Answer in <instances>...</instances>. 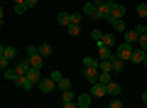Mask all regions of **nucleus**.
Here are the masks:
<instances>
[{
	"label": "nucleus",
	"mask_w": 147,
	"mask_h": 108,
	"mask_svg": "<svg viewBox=\"0 0 147 108\" xmlns=\"http://www.w3.org/2000/svg\"><path fill=\"white\" fill-rule=\"evenodd\" d=\"M110 20H125V5L110 0Z\"/></svg>",
	"instance_id": "6"
},
{
	"label": "nucleus",
	"mask_w": 147,
	"mask_h": 108,
	"mask_svg": "<svg viewBox=\"0 0 147 108\" xmlns=\"http://www.w3.org/2000/svg\"><path fill=\"white\" fill-rule=\"evenodd\" d=\"M15 84H17L20 88H25V91H32V88H34V84H32L27 76H17V79H15Z\"/></svg>",
	"instance_id": "12"
},
{
	"label": "nucleus",
	"mask_w": 147,
	"mask_h": 108,
	"mask_svg": "<svg viewBox=\"0 0 147 108\" xmlns=\"http://www.w3.org/2000/svg\"><path fill=\"white\" fill-rule=\"evenodd\" d=\"M3 52H5V44H0V57H3Z\"/></svg>",
	"instance_id": "41"
},
{
	"label": "nucleus",
	"mask_w": 147,
	"mask_h": 108,
	"mask_svg": "<svg viewBox=\"0 0 147 108\" xmlns=\"http://www.w3.org/2000/svg\"><path fill=\"white\" fill-rule=\"evenodd\" d=\"M142 64H145V67H147V54H145V62H142Z\"/></svg>",
	"instance_id": "44"
},
{
	"label": "nucleus",
	"mask_w": 147,
	"mask_h": 108,
	"mask_svg": "<svg viewBox=\"0 0 147 108\" xmlns=\"http://www.w3.org/2000/svg\"><path fill=\"white\" fill-rule=\"evenodd\" d=\"M142 32H145V27H142V25H137V27H127V30L123 32V35H125V37H123V42H125V44H135L137 37H140Z\"/></svg>",
	"instance_id": "3"
},
{
	"label": "nucleus",
	"mask_w": 147,
	"mask_h": 108,
	"mask_svg": "<svg viewBox=\"0 0 147 108\" xmlns=\"http://www.w3.org/2000/svg\"><path fill=\"white\" fill-rule=\"evenodd\" d=\"M25 59L30 62V67H34V69H42V67H44V57L37 52V47H27Z\"/></svg>",
	"instance_id": "1"
},
{
	"label": "nucleus",
	"mask_w": 147,
	"mask_h": 108,
	"mask_svg": "<svg viewBox=\"0 0 147 108\" xmlns=\"http://www.w3.org/2000/svg\"><path fill=\"white\" fill-rule=\"evenodd\" d=\"M98 76H100V71H98L96 67H88V69H84V79L91 84V86H93V84H98Z\"/></svg>",
	"instance_id": "7"
},
{
	"label": "nucleus",
	"mask_w": 147,
	"mask_h": 108,
	"mask_svg": "<svg viewBox=\"0 0 147 108\" xmlns=\"http://www.w3.org/2000/svg\"><path fill=\"white\" fill-rule=\"evenodd\" d=\"M37 5V0H25V7H27V10H30V7H34Z\"/></svg>",
	"instance_id": "38"
},
{
	"label": "nucleus",
	"mask_w": 147,
	"mask_h": 108,
	"mask_svg": "<svg viewBox=\"0 0 147 108\" xmlns=\"http://www.w3.org/2000/svg\"><path fill=\"white\" fill-rule=\"evenodd\" d=\"M105 93H110V96L115 98L118 93H120V84H115V81H110V84H105Z\"/></svg>",
	"instance_id": "15"
},
{
	"label": "nucleus",
	"mask_w": 147,
	"mask_h": 108,
	"mask_svg": "<svg viewBox=\"0 0 147 108\" xmlns=\"http://www.w3.org/2000/svg\"><path fill=\"white\" fill-rule=\"evenodd\" d=\"M25 76L30 79L32 84H39V81H42V69H34V67H30V71H27Z\"/></svg>",
	"instance_id": "10"
},
{
	"label": "nucleus",
	"mask_w": 147,
	"mask_h": 108,
	"mask_svg": "<svg viewBox=\"0 0 147 108\" xmlns=\"http://www.w3.org/2000/svg\"><path fill=\"white\" fill-rule=\"evenodd\" d=\"M98 44H103V47H115V37H113V35H105V32H103V37H100Z\"/></svg>",
	"instance_id": "20"
},
{
	"label": "nucleus",
	"mask_w": 147,
	"mask_h": 108,
	"mask_svg": "<svg viewBox=\"0 0 147 108\" xmlns=\"http://www.w3.org/2000/svg\"><path fill=\"white\" fill-rule=\"evenodd\" d=\"M137 15H140L142 20L147 17V3H140V5H137Z\"/></svg>",
	"instance_id": "32"
},
{
	"label": "nucleus",
	"mask_w": 147,
	"mask_h": 108,
	"mask_svg": "<svg viewBox=\"0 0 147 108\" xmlns=\"http://www.w3.org/2000/svg\"><path fill=\"white\" fill-rule=\"evenodd\" d=\"M66 35H71V37L81 35V25H69V27H66Z\"/></svg>",
	"instance_id": "28"
},
{
	"label": "nucleus",
	"mask_w": 147,
	"mask_h": 108,
	"mask_svg": "<svg viewBox=\"0 0 147 108\" xmlns=\"http://www.w3.org/2000/svg\"><path fill=\"white\" fill-rule=\"evenodd\" d=\"M3 57H5V59H10V62H15V57H17L15 47H5V52H3Z\"/></svg>",
	"instance_id": "25"
},
{
	"label": "nucleus",
	"mask_w": 147,
	"mask_h": 108,
	"mask_svg": "<svg viewBox=\"0 0 147 108\" xmlns=\"http://www.w3.org/2000/svg\"><path fill=\"white\" fill-rule=\"evenodd\" d=\"M7 64H10V59H5V57H0V69H3V71H5V69H10V67H7Z\"/></svg>",
	"instance_id": "36"
},
{
	"label": "nucleus",
	"mask_w": 147,
	"mask_h": 108,
	"mask_svg": "<svg viewBox=\"0 0 147 108\" xmlns=\"http://www.w3.org/2000/svg\"><path fill=\"white\" fill-rule=\"evenodd\" d=\"M37 52H39V54H42V57L47 59V57H52V52H54V47L49 44V42H42V44L37 47Z\"/></svg>",
	"instance_id": "13"
},
{
	"label": "nucleus",
	"mask_w": 147,
	"mask_h": 108,
	"mask_svg": "<svg viewBox=\"0 0 147 108\" xmlns=\"http://www.w3.org/2000/svg\"><path fill=\"white\" fill-rule=\"evenodd\" d=\"M61 108H79V103H76V101H69V103H61Z\"/></svg>",
	"instance_id": "37"
},
{
	"label": "nucleus",
	"mask_w": 147,
	"mask_h": 108,
	"mask_svg": "<svg viewBox=\"0 0 147 108\" xmlns=\"http://www.w3.org/2000/svg\"><path fill=\"white\" fill-rule=\"evenodd\" d=\"M142 27H145V35H147V22H145V25H142Z\"/></svg>",
	"instance_id": "43"
},
{
	"label": "nucleus",
	"mask_w": 147,
	"mask_h": 108,
	"mask_svg": "<svg viewBox=\"0 0 147 108\" xmlns=\"http://www.w3.org/2000/svg\"><path fill=\"white\" fill-rule=\"evenodd\" d=\"M113 71H125V62H123V59H113Z\"/></svg>",
	"instance_id": "26"
},
{
	"label": "nucleus",
	"mask_w": 147,
	"mask_h": 108,
	"mask_svg": "<svg viewBox=\"0 0 147 108\" xmlns=\"http://www.w3.org/2000/svg\"><path fill=\"white\" fill-rule=\"evenodd\" d=\"M108 22H110V27H113V32H125L127 30L125 20H110V17H108Z\"/></svg>",
	"instance_id": "14"
},
{
	"label": "nucleus",
	"mask_w": 147,
	"mask_h": 108,
	"mask_svg": "<svg viewBox=\"0 0 147 108\" xmlns=\"http://www.w3.org/2000/svg\"><path fill=\"white\" fill-rule=\"evenodd\" d=\"M84 15L96 17V3H93V0H86V5H84Z\"/></svg>",
	"instance_id": "17"
},
{
	"label": "nucleus",
	"mask_w": 147,
	"mask_h": 108,
	"mask_svg": "<svg viewBox=\"0 0 147 108\" xmlns=\"http://www.w3.org/2000/svg\"><path fill=\"white\" fill-rule=\"evenodd\" d=\"M91 37H93L96 42H100V37H103V32H100V30H91Z\"/></svg>",
	"instance_id": "35"
},
{
	"label": "nucleus",
	"mask_w": 147,
	"mask_h": 108,
	"mask_svg": "<svg viewBox=\"0 0 147 108\" xmlns=\"http://www.w3.org/2000/svg\"><path fill=\"white\" fill-rule=\"evenodd\" d=\"M105 108H108V106H105Z\"/></svg>",
	"instance_id": "47"
},
{
	"label": "nucleus",
	"mask_w": 147,
	"mask_h": 108,
	"mask_svg": "<svg viewBox=\"0 0 147 108\" xmlns=\"http://www.w3.org/2000/svg\"><path fill=\"white\" fill-rule=\"evenodd\" d=\"M37 86H39V91H42V93H52L54 88H57V84H54V81H52V79H49V76H47V79L42 76V81L37 84Z\"/></svg>",
	"instance_id": "8"
},
{
	"label": "nucleus",
	"mask_w": 147,
	"mask_h": 108,
	"mask_svg": "<svg viewBox=\"0 0 147 108\" xmlns=\"http://www.w3.org/2000/svg\"><path fill=\"white\" fill-rule=\"evenodd\" d=\"M57 22H59V25H64V27H69V25H71V12H59Z\"/></svg>",
	"instance_id": "16"
},
{
	"label": "nucleus",
	"mask_w": 147,
	"mask_h": 108,
	"mask_svg": "<svg viewBox=\"0 0 147 108\" xmlns=\"http://www.w3.org/2000/svg\"><path fill=\"white\" fill-rule=\"evenodd\" d=\"M108 108H125V101L115 96V98H113V101H110V106H108Z\"/></svg>",
	"instance_id": "29"
},
{
	"label": "nucleus",
	"mask_w": 147,
	"mask_h": 108,
	"mask_svg": "<svg viewBox=\"0 0 147 108\" xmlns=\"http://www.w3.org/2000/svg\"><path fill=\"white\" fill-rule=\"evenodd\" d=\"M115 57L123 59V62H130L132 59V44H125V42L115 44Z\"/></svg>",
	"instance_id": "4"
},
{
	"label": "nucleus",
	"mask_w": 147,
	"mask_h": 108,
	"mask_svg": "<svg viewBox=\"0 0 147 108\" xmlns=\"http://www.w3.org/2000/svg\"><path fill=\"white\" fill-rule=\"evenodd\" d=\"M110 59H115V47L98 44V62H110Z\"/></svg>",
	"instance_id": "5"
},
{
	"label": "nucleus",
	"mask_w": 147,
	"mask_h": 108,
	"mask_svg": "<svg viewBox=\"0 0 147 108\" xmlns=\"http://www.w3.org/2000/svg\"><path fill=\"white\" fill-rule=\"evenodd\" d=\"M10 3L12 5H20V3H25V0H10Z\"/></svg>",
	"instance_id": "40"
},
{
	"label": "nucleus",
	"mask_w": 147,
	"mask_h": 108,
	"mask_svg": "<svg viewBox=\"0 0 147 108\" xmlns=\"http://www.w3.org/2000/svg\"><path fill=\"white\" fill-rule=\"evenodd\" d=\"M88 67L98 69V57H84V69H88Z\"/></svg>",
	"instance_id": "24"
},
{
	"label": "nucleus",
	"mask_w": 147,
	"mask_h": 108,
	"mask_svg": "<svg viewBox=\"0 0 147 108\" xmlns=\"http://www.w3.org/2000/svg\"><path fill=\"white\" fill-rule=\"evenodd\" d=\"M91 96H96V98L105 96V86H103V84H93V91H91Z\"/></svg>",
	"instance_id": "22"
},
{
	"label": "nucleus",
	"mask_w": 147,
	"mask_h": 108,
	"mask_svg": "<svg viewBox=\"0 0 147 108\" xmlns=\"http://www.w3.org/2000/svg\"><path fill=\"white\" fill-rule=\"evenodd\" d=\"M12 69H15L17 76H25V74L30 71V62H27V59H20V62H15V67H12Z\"/></svg>",
	"instance_id": "9"
},
{
	"label": "nucleus",
	"mask_w": 147,
	"mask_h": 108,
	"mask_svg": "<svg viewBox=\"0 0 147 108\" xmlns=\"http://www.w3.org/2000/svg\"><path fill=\"white\" fill-rule=\"evenodd\" d=\"M96 3V0H93ZM110 17V0H100V3H96V17L93 20H108Z\"/></svg>",
	"instance_id": "2"
},
{
	"label": "nucleus",
	"mask_w": 147,
	"mask_h": 108,
	"mask_svg": "<svg viewBox=\"0 0 147 108\" xmlns=\"http://www.w3.org/2000/svg\"><path fill=\"white\" fill-rule=\"evenodd\" d=\"M137 49H145L147 52V35H145V32L137 37Z\"/></svg>",
	"instance_id": "27"
},
{
	"label": "nucleus",
	"mask_w": 147,
	"mask_h": 108,
	"mask_svg": "<svg viewBox=\"0 0 147 108\" xmlns=\"http://www.w3.org/2000/svg\"><path fill=\"white\" fill-rule=\"evenodd\" d=\"M69 101H76V93H74V88L61 91V103H69Z\"/></svg>",
	"instance_id": "23"
},
{
	"label": "nucleus",
	"mask_w": 147,
	"mask_h": 108,
	"mask_svg": "<svg viewBox=\"0 0 147 108\" xmlns=\"http://www.w3.org/2000/svg\"><path fill=\"white\" fill-rule=\"evenodd\" d=\"M0 25H3V22H0Z\"/></svg>",
	"instance_id": "46"
},
{
	"label": "nucleus",
	"mask_w": 147,
	"mask_h": 108,
	"mask_svg": "<svg viewBox=\"0 0 147 108\" xmlns=\"http://www.w3.org/2000/svg\"><path fill=\"white\" fill-rule=\"evenodd\" d=\"M15 12H17V15H25V12H27L25 3H20V5H15Z\"/></svg>",
	"instance_id": "34"
},
{
	"label": "nucleus",
	"mask_w": 147,
	"mask_h": 108,
	"mask_svg": "<svg viewBox=\"0 0 147 108\" xmlns=\"http://www.w3.org/2000/svg\"><path fill=\"white\" fill-rule=\"evenodd\" d=\"M96 3H100V0H96Z\"/></svg>",
	"instance_id": "45"
},
{
	"label": "nucleus",
	"mask_w": 147,
	"mask_h": 108,
	"mask_svg": "<svg viewBox=\"0 0 147 108\" xmlns=\"http://www.w3.org/2000/svg\"><path fill=\"white\" fill-rule=\"evenodd\" d=\"M3 74H5V79H7V81H15V79H17V74H15V69H5V71H3Z\"/></svg>",
	"instance_id": "31"
},
{
	"label": "nucleus",
	"mask_w": 147,
	"mask_h": 108,
	"mask_svg": "<svg viewBox=\"0 0 147 108\" xmlns=\"http://www.w3.org/2000/svg\"><path fill=\"white\" fill-rule=\"evenodd\" d=\"M61 76H64L61 71H52V74H49V79H52L54 84H59V81H61Z\"/></svg>",
	"instance_id": "33"
},
{
	"label": "nucleus",
	"mask_w": 147,
	"mask_h": 108,
	"mask_svg": "<svg viewBox=\"0 0 147 108\" xmlns=\"http://www.w3.org/2000/svg\"><path fill=\"white\" fill-rule=\"evenodd\" d=\"M3 15H5V12H3V5H0V22H3Z\"/></svg>",
	"instance_id": "42"
},
{
	"label": "nucleus",
	"mask_w": 147,
	"mask_h": 108,
	"mask_svg": "<svg viewBox=\"0 0 147 108\" xmlns=\"http://www.w3.org/2000/svg\"><path fill=\"white\" fill-rule=\"evenodd\" d=\"M91 93H79L76 96V103H79V108H91Z\"/></svg>",
	"instance_id": "11"
},
{
	"label": "nucleus",
	"mask_w": 147,
	"mask_h": 108,
	"mask_svg": "<svg viewBox=\"0 0 147 108\" xmlns=\"http://www.w3.org/2000/svg\"><path fill=\"white\" fill-rule=\"evenodd\" d=\"M142 103H145V106H147V91L142 93Z\"/></svg>",
	"instance_id": "39"
},
{
	"label": "nucleus",
	"mask_w": 147,
	"mask_h": 108,
	"mask_svg": "<svg viewBox=\"0 0 147 108\" xmlns=\"http://www.w3.org/2000/svg\"><path fill=\"white\" fill-rule=\"evenodd\" d=\"M98 71H103V74H113V59H110V62H98Z\"/></svg>",
	"instance_id": "21"
},
{
	"label": "nucleus",
	"mask_w": 147,
	"mask_h": 108,
	"mask_svg": "<svg viewBox=\"0 0 147 108\" xmlns=\"http://www.w3.org/2000/svg\"><path fill=\"white\" fill-rule=\"evenodd\" d=\"M57 88H59V91H69V88H74V84H71L69 76H61V81L57 84Z\"/></svg>",
	"instance_id": "18"
},
{
	"label": "nucleus",
	"mask_w": 147,
	"mask_h": 108,
	"mask_svg": "<svg viewBox=\"0 0 147 108\" xmlns=\"http://www.w3.org/2000/svg\"><path fill=\"white\" fill-rule=\"evenodd\" d=\"M145 54H147L145 49H132V62H135V64H142V62H145Z\"/></svg>",
	"instance_id": "19"
},
{
	"label": "nucleus",
	"mask_w": 147,
	"mask_h": 108,
	"mask_svg": "<svg viewBox=\"0 0 147 108\" xmlns=\"http://www.w3.org/2000/svg\"><path fill=\"white\" fill-rule=\"evenodd\" d=\"M84 22V12H74L71 15V25H81Z\"/></svg>",
	"instance_id": "30"
}]
</instances>
